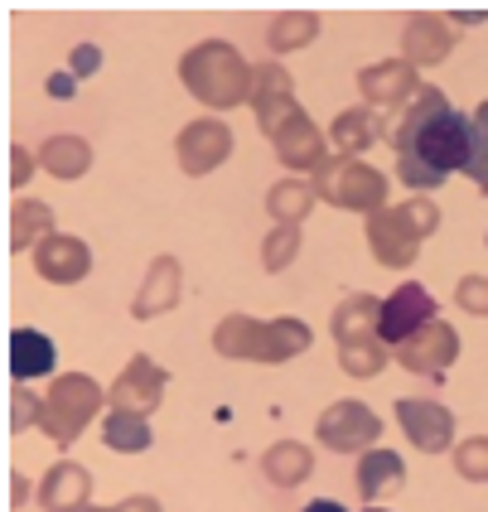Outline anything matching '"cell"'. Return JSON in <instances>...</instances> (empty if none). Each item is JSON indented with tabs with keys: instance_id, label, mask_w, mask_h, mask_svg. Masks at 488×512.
Here are the masks:
<instances>
[{
	"instance_id": "6da1fadb",
	"label": "cell",
	"mask_w": 488,
	"mask_h": 512,
	"mask_svg": "<svg viewBox=\"0 0 488 512\" xmlns=\"http://www.w3.org/2000/svg\"><path fill=\"white\" fill-rule=\"evenodd\" d=\"M474 116L455 112L440 87H421V97L411 102V112L402 116V126L392 131V145H397V160H416L435 174L450 170H469V155H474Z\"/></svg>"
},
{
	"instance_id": "d6986e66",
	"label": "cell",
	"mask_w": 488,
	"mask_h": 512,
	"mask_svg": "<svg viewBox=\"0 0 488 512\" xmlns=\"http://www.w3.org/2000/svg\"><path fill=\"white\" fill-rule=\"evenodd\" d=\"M377 305L373 295H353V300H344L339 310H334V339H339V348H353V343H382L377 339Z\"/></svg>"
},
{
	"instance_id": "f546056e",
	"label": "cell",
	"mask_w": 488,
	"mask_h": 512,
	"mask_svg": "<svg viewBox=\"0 0 488 512\" xmlns=\"http://www.w3.org/2000/svg\"><path fill=\"white\" fill-rule=\"evenodd\" d=\"M455 469H460L464 479H474V484H488V440L484 435L464 440L460 455H455Z\"/></svg>"
},
{
	"instance_id": "3957f363",
	"label": "cell",
	"mask_w": 488,
	"mask_h": 512,
	"mask_svg": "<svg viewBox=\"0 0 488 512\" xmlns=\"http://www.w3.org/2000/svg\"><path fill=\"white\" fill-rule=\"evenodd\" d=\"M315 343V334L300 319H247V314H228L213 334V348L223 358H242V363H286L295 353H305Z\"/></svg>"
},
{
	"instance_id": "8992f818",
	"label": "cell",
	"mask_w": 488,
	"mask_h": 512,
	"mask_svg": "<svg viewBox=\"0 0 488 512\" xmlns=\"http://www.w3.org/2000/svg\"><path fill=\"white\" fill-rule=\"evenodd\" d=\"M421 237H426V228H421V218H416L411 203L368 213V242H373V256L382 266H411Z\"/></svg>"
},
{
	"instance_id": "9a60e30c",
	"label": "cell",
	"mask_w": 488,
	"mask_h": 512,
	"mask_svg": "<svg viewBox=\"0 0 488 512\" xmlns=\"http://www.w3.org/2000/svg\"><path fill=\"white\" fill-rule=\"evenodd\" d=\"M87 498H92V474L83 464H54L39 484V508L44 512H83Z\"/></svg>"
},
{
	"instance_id": "ba28073f",
	"label": "cell",
	"mask_w": 488,
	"mask_h": 512,
	"mask_svg": "<svg viewBox=\"0 0 488 512\" xmlns=\"http://www.w3.org/2000/svg\"><path fill=\"white\" fill-rule=\"evenodd\" d=\"M252 107H257V121L261 131L276 141L281 131H286L295 116L305 112L300 102H295V87H290V73L281 63H261L257 68V83H252Z\"/></svg>"
},
{
	"instance_id": "7c38bea8",
	"label": "cell",
	"mask_w": 488,
	"mask_h": 512,
	"mask_svg": "<svg viewBox=\"0 0 488 512\" xmlns=\"http://www.w3.org/2000/svg\"><path fill=\"white\" fill-rule=\"evenodd\" d=\"M397 358H402L406 372H421V377H445L450 372V363L460 358V339H455V329L450 324H426L416 339H406L402 348H397Z\"/></svg>"
},
{
	"instance_id": "1f68e13d",
	"label": "cell",
	"mask_w": 488,
	"mask_h": 512,
	"mask_svg": "<svg viewBox=\"0 0 488 512\" xmlns=\"http://www.w3.org/2000/svg\"><path fill=\"white\" fill-rule=\"evenodd\" d=\"M455 295H460V305H464V310L488 314V281H484V276H464Z\"/></svg>"
},
{
	"instance_id": "74e56055",
	"label": "cell",
	"mask_w": 488,
	"mask_h": 512,
	"mask_svg": "<svg viewBox=\"0 0 488 512\" xmlns=\"http://www.w3.org/2000/svg\"><path fill=\"white\" fill-rule=\"evenodd\" d=\"M25 179H29V150L15 145V184H25Z\"/></svg>"
},
{
	"instance_id": "7402d4cb",
	"label": "cell",
	"mask_w": 488,
	"mask_h": 512,
	"mask_svg": "<svg viewBox=\"0 0 488 512\" xmlns=\"http://www.w3.org/2000/svg\"><path fill=\"white\" fill-rule=\"evenodd\" d=\"M179 300V261L174 256H160L145 276V290L136 295V319H150L155 310H170Z\"/></svg>"
},
{
	"instance_id": "d590c367",
	"label": "cell",
	"mask_w": 488,
	"mask_h": 512,
	"mask_svg": "<svg viewBox=\"0 0 488 512\" xmlns=\"http://www.w3.org/2000/svg\"><path fill=\"white\" fill-rule=\"evenodd\" d=\"M73 83H78L73 73H54V78H49V97H58V102H63V97H73Z\"/></svg>"
},
{
	"instance_id": "d6a6232c",
	"label": "cell",
	"mask_w": 488,
	"mask_h": 512,
	"mask_svg": "<svg viewBox=\"0 0 488 512\" xmlns=\"http://www.w3.org/2000/svg\"><path fill=\"white\" fill-rule=\"evenodd\" d=\"M97 68H102L97 44H78V49H73V58H68V73H73V78H92Z\"/></svg>"
},
{
	"instance_id": "30bf717a",
	"label": "cell",
	"mask_w": 488,
	"mask_h": 512,
	"mask_svg": "<svg viewBox=\"0 0 488 512\" xmlns=\"http://www.w3.org/2000/svg\"><path fill=\"white\" fill-rule=\"evenodd\" d=\"M165 382H170V372L160 368L155 358H145V353H136L131 363H126V372L112 382V411H131V416H145V411H155L160 406V397H165Z\"/></svg>"
},
{
	"instance_id": "4fadbf2b",
	"label": "cell",
	"mask_w": 488,
	"mask_h": 512,
	"mask_svg": "<svg viewBox=\"0 0 488 512\" xmlns=\"http://www.w3.org/2000/svg\"><path fill=\"white\" fill-rule=\"evenodd\" d=\"M397 421L411 435L416 450L426 455H440L450 450V435H455V416L440 406V401H397Z\"/></svg>"
},
{
	"instance_id": "7a4b0ae2",
	"label": "cell",
	"mask_w": 488,
	"mask_h": 512,
	"mask_svg": "<svg viewBox=\"0 0 488 512\" xmlns=\"http://www.w3.org/2000/svg\"><path fill=\"white\" fill-rule=\"evenodd\" d=\"M179 78L199 102L223 112V107H237V102H252L257 68H247V58L223 39H203L199 49H189L179 58Z\"/></svg>"
},
{
	"instance_id": "f1b7e54d",
	"label": "cell",
	"mask_w": 488,
	"mask_h": 512,
	"mask_svg": "<svg viewBox=\"0 0 488 512\" xmlns=\"http://www.w3.org/2000/svg\"><path fill=\"white\" fill-rule=\"evenodd\" d=\"M319 34V15L310 10H286V15H276L271 20V54H290V49H305L310 39Z\"/></svg>"
},
{
	"instance_id": "52a82bcc",
	"label": "cell",
	"mask_w": 488,
	"mask_h": 512,
	"mask_svg": "<svg viewBox=\"0 0 488 512\" xmlns=\"http://www.w3.org/2000/svg\"><path fill=\"white\" fill-rule=\"evenodd\" d=\"M435 314H440V305H435V295L426 290V285L406 281L392 290V300L377 310V339L392 343V348H402L406 339H416L426 324H435Z\"/></svg>"
},
{
	"instance_id": "8d00e7d4",
	"label": "cell",
	"mask_w": 488,
	"mask_h": 512,
	"mask_svg": "<svg viewBox=\"0 0 488 512\" xmlns=\"http://www.w3.org/2000/svg\"><path fill=\"white\" fill-rule=\"evenodd\" d=\"M112 512H165V508H160L155 498H141V493H136V498H126V503H121V508H112Z\"/></svg>"
},
{
	"instance_id": "2e32d148",
	"label": "cell",
	"mask_w": 488,
	"mask_h": 512,
	"mask_svg": "<svg viewBox=\"0 0 488 512\" xmlns=\"http://www.w3.org/2000/svg\"><path fill=\"white\" fill-rule=\"evenodd\" d=\"M358 87L368 92V102L377 107H402L406 97H421V87H416V68L397 58V63H377V68H363L358 73Z\"/></svg>"
},
{
	"instance_id": "ab89813d",
	"label": "cell",
	"mask_w": 488,
	"mask_h": 512,
	"mask_svg": "<svg viewBox=\"0 0 488 512\" xmlns=\"http://www.w3.org/2000/svg\"><path fill=\"white\" fill-rule=\"evenodd\" d=\"M474 126H479V131H488V102L479 107V112H474Z\"/></svg>"
},
{
	"instance_id": "83f0119b",
	"label": "cell",
	"mask_w": 488,
	"mask_h": 512,
	"mask_svg": "<svg viewBox=\"0 0 488 512\" xmlns=\"http://www.w3.org/2000/svg\"><path fill=\"white\" fill-rule=\"evenodd\" d=\"M310 203H315V184H300V179H286V184H276L266 194V208H271V218L281 228H300V218L310 213Z\"/></svg>"
},
{
	"instance_id": "e0dca14e",
	"label": "cell",
	"mask_w": 488,
	"mask_h": 512,
	"mask_svg": "<svg viewBox=\"0 0 488 512\" xmlns=\"http://www.w3.org/2000/svg\"><path fill=\"white\" fill-rule=\"evenodd\" d=\"M276 155H281V165H290V170L315 174L319 165H324V136L315 131V121H310L305 112L295 116L286 131L276 136Z\"/></svg>"
},
{
	"instance_id": "60d3db41",
	"label": "cell",
	"mask_w": 488,
	"mask_h": 512,
	"mask_svg": "<svg viewBox=\"0 0 488 512\" xmlns=\"http://www.w3.org/2000/svg\"><path fill=\"white\" fill-rule=\"evenodd\" d=\"M83 512H112V508H83Z\"/></svg>"
},
{
	"instance_id": "484cf974",
	"label": "cell",
	"mask_w": 488,
	"mask_h": 512,
	"mask_svg": "<svg viewBox=\"0 0 488 512\" xmlns=\"http://www.w3.org/2000/svg\"><path fill=\"white\" fill-rule=\"evenodd\" d=\"M387 141V131L377 126L373 112H363V107H353V112H339V121H334V145L344 150V155H353L358 160V150H368V145Z\"/></svg>"
},
{
	"instance_id": "44dd1931",
	"label": "cell",
	"mask_w": 488,
	"mask_h": 512,
	"mask_svg": "<svg viewBox=\"0 0 488 512\" xmlns=\"http://www.w3.org/2000/svg\"><path fill=\"white\" fill-rule=\"evenodd\" d=\"M445 54H450V29H445V20L416 15V20L406 25V63L421 68V63H440Z\"/></svg>"
},
{
	"instance_id": "cb8c5ba5",
	"label": "cell",
	"mask_w": 488,
	"mask_h": 512,
	"mask_svg": "<svg viewBox=\"0 0 488 512\" xmlns=\"http://www.w3.org/2000/svg\"><path fill=\"white\" fill-rule=\"evenodd\" d=\"M49 237H54V213L34 199L15 203V213H10V247H15V252H29L34 242H49Z\"/></svg>"
},
{
	"instance_id": "603a6c76",
	"label": "cell",
	"mask_w": 488,
	"mask_h": 512,
	"mask_svg": "<svg viewBox=\"0 0 488 512\" xmlns=\"http://www.w3.org/2000/svg\"><path fill=\"white\" fill-rule=\"evenodd\" d=\"M261 469H266L271 484L295 488L305 474H315V455H310L305 445H295V440H281V445H271V450L261 455Z\"/></svg>"
},
{
	"instance_id": "f35d334b",
	"label": "cell",
	"mask_w": 488,
	"mask_h": 512,
	"mask_svg": "<svg viewBox=\"0 0 488 512\" xmlns=\"http://www.w3.org/2000/svg\"><path fill=\"white\" fill-rule=\"evenodd\" d=\"M300 512H348V508L334 503V498H310V508H300Z\"/></svg>"
},
{
	"instance_id": "5bb4252c",
	"label": "cell",
	"mask_w": 488,
	"mask_h": 512,
	"mask_svg": "<svg viewBox=\"0 0 488 512\" xmlns=\"http://www.w3.org/2000/svg\"><path fill=\"white\" fill-rule=\"evenodd\" d=\"M34 266H39V276H44V281L73 285V281H83L87 271H92V252H87L83 237H49V242H39Z\"/></svg>"
},
{
	"instance_id": "4316f807",
	"label": "cell",
	"mask_w": 488,
	"mask_h": 512,
	"mask_svg": "<svg viewBox=\"0 0 488 512\" xmlns=\"http://www.w3.org/2000/svg\"><path fill=\"white\" fill-rule=\"evenodd\" d=\"M102 440H107V450H116V455H141V450H150V426H145V416L112 411L102 421Z\"/></svg>"
},
{
	"instance_id": "d4e9b609",
	"label": "cell",
	"mask_w": 488,
	"mask_h": 512,
	"mask_svg": "<svg viewBox=\"0 0 488 512\" xmlns=\"http://www.w3.org/2000/svg\"><path fill=\"white\" fill-rule=\"evenodd\" d=\"M39 165L49 174H58V179H78V174H87V165H92V150H87V141H78V136H54V141L39 145Z\"/></svg>"
},
{
	"instance_id": "ffe728a7",
	"label": "cell",
	"mask_w": 488,
	"mask_h": 512,
	"mask_svg": "<svg viewBox=\"0 0 488 512\" xmlns=\"http://www.w3.org/2000/svg\"><path fill=\"white\" fill-rule=\"evenodd\" d=\"M402 479H406V464H402V455H392V450H368L363 464H358V493H363L368 503H377L382 493H397Z\"/></svg>"
},
{
	"instance_id": "8fae6325",
	"label": "cell",
	"mask_w": 488,
	"mask_h": 512,
	"mask_svg": "<svg viewBox=\"0 0 488 512\" xmlns=\"http://www.w3.org/2000/svg\"><path fill=\"white\" fill-rule=\"evenodd\" d=\"M179 165L189 174H213L223 160L232 155V131L218 121V116H199L179 131Z\"/></svg>"
},
{
	"instance_id": "4dcf8cb0",
	"label": "cell",
	"mask_w": 488,
	"mask_h": 512,
	"mask_svg": "<svg viewBox=\"0 0 488 512\" xmlns=\"http://www.w3.org/2000/svg\"><path fill=\"white\" fill-rule=\"evenodd\" d=\"M300 247V228H276L266 237V247H261V261H266V271H281L290 256Z\"/></svg>"
},
{
	"instance_id": "b9f144b4",
	"label": "cell",
	"mask_w": 488,
	"mask_h": 512,
	"mask_svg": "<svg viewBox=\"0 0 488 512\" xmlns=\"http://www.w3.org/2000/svg\"><path fill=\"white\" fill-rule=\"evenodd\" d=\"M363 512H387V508H363Z\"/></svg>"
},
{
	"instance_id": "ac0fdd59",
	"label": "cell",
	"mask_w": 488,
	"mask_h": 512,
	"mask_svg": "<svg viewBox=\"0 0 488 512\" xmlns=\"http://www.w3.org/2000/svg\"><path fill=\"white\" fill-rule=\"evenodd\" d=\"M54 363L58 348L49 334H39V329H15L10 334V372H15V382L44 377V372H54Z\"/></svg>"
},
{
	"instance_id": "277c9868",
	"label": "cell",
	"mask_w": 488,
	"mask_h": 512,
	"mask_svg": "<svg viewBox=\"0 0 488 512\" xmlns=\"http://www.w3.org/2000/svg\"><path fill=\"white\" fill-rule=\"evenodd\" d=\"M315 194L324 203L353 208V213H377V208H387V179L373 165L339 155V160H324L315 170Z\"/></svg>"
},
{
	"instance_id": "836d02e7",
	"label": "cell",
	"mask_w": 488,
	"mask_h": 512,
	"mask_svg": "<svg viewBox=\"0 0 488 512\" xmlns=\"http://www.w3.org/2000/svg\"><path fill=\"white\" fill-rule=\"evenodd\" d=\"M469 179H474V184H479V189H488V131H479V136H474V155H469Z\"/></svg>"
},
{
	"instance_id": "e575fe53",
	"label": "cell",
	"mask_w": 488,
	"mask_h": 512,
	"mask_svg": "<svg viewBox=\"0 0 488 512\" xmlns=\"http://www.w3.org/2000/svg\"><path fill=\"white\" fill-rule=\"evenodd\" d=\"M10 397H15V430H25L29 421H39V411H44V406H34V397H29L25 387H15Z\"/></svg>"
},
{
	"instance_id": "9c48e42d",
	"label": "cell",
	"mask_w": 488,
	"mask_h": 512,
	"mask_svg": "<svg viewBox=\"0 0 488 512\" xmlns=\"http://www.w3.org/2000/svg\"><path fill=\"white\" fill-rule=\"evenodd\" d=\"M315 435L324 440V445H329V450L353 455V450H368L377 435H382V421H377L363 401H339V406H329V411L319 416V430H315Z\"/></svg>"
},
{
	"instance_id": "5b68a950",
	"label": "cell",
	"mask_w": 488,
	"mask_h": 512,
	"mask_svg": "<svg viewBox=\"0 0 488 512\" xmlns=\"http://www.w3.org/2000/svg\"><path fill=\"white\" fill-rule=\"evenodd\" d=\"M97 406H102V387H97L92 377H83V372H68V377H58L54 387H49L44 411H39V426H44L49 440L68 445V440L97 416Z\"/></svg>"
}]
</instances>
